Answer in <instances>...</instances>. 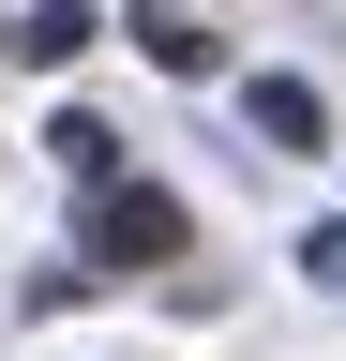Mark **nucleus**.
<instances>
[{"mask_svg":"<svg viewBox=\"0 0 346 361\" xmlns=\"http://www.w3.org/2000/svg\"><path fill=\"white\" fill-rule=\"evenodd\" d=\"M181 241H196V211L166 196V180H91V256L106 271H166Z\"/></svg>","mask_w":346,"mask_h":361,"instance_id":"nucleus-1","label":"nucleus"},{"mask_svg":"<svg viewBox=\"0 0 346 361\" xmlns=\"http://www.w3.org/2000/svg\"><path fill=\"white\" fill-rule=\"evenodd\" d=\"M121 30H136V45H151L166 75H226V30H211L196 0H136V16H121Z\"/></svg>","mask_w":346,"mask_h":361,"instance_id":"nucleus-2","label":"nucleus"},{"mask_svg":"<svg viewBox=\"0 0 346 361\" xmlns=\"http://www.w3.org/2000/svg\"><path fill=\"white\" fill-rule=\"evenodd\" d=\"M241 106H256V135H271V151H331V106H316L301 75H256Z\"/></svg>","mask_w":346,"mask_h":361,"instance_id":"nucleus-3","label":"nucleus"},{"mask_svg":"<svg viewBox=\"0 0 346 361\" xmlns=\"http://www.w3.org/2000/svg\"><path fill=\"white\" fill-rule=\"evenodd\" d=\"M46 151H61V166H75V180H121V135H106V121H91V106H61V135H46Z\"/></svg>","mask_w":346,"mask_h":361,"instance_id":"nucleus-4","label":"nucleus"},{"mask_svg":"<svg viewBox=\"0 0 346 361\" xmlns=\"http://www.w3.org/2000/svg\"><path fill=\"white\" fill-rule=\"evenodd\" d=\"M16 45H30V61H75V45H91V0H30Z\"/></svg>","mask_w":346,"mask_h":361,"instance_id":"nucleus-5","label":"nucleus"},{"mask_svg":"<svg viewBox=\"0 0 346 361\" xmlns=\"http://www.w3.org/2000/svg\"><path fill=\"white\" fill-rule=\"evenodd\" d=\"M301 271H331V286H346V226H316V241H301Z\"/></svg>","mask_w":346,"mask_h":361,"instance_id":"nucleus-6","label":"nucleus"}]
</instances>
